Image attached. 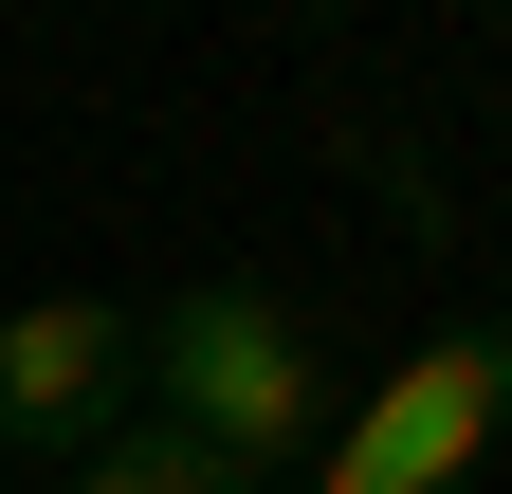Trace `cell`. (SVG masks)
Listing matches in <instances>:
<instances>
[{
  "instance_id": "7a4b0ae2",
  "label": "cell",
  "mask_w": 512,
  "mask_h": 494,
  "mask_svg": "<svg viewBox=\"0 0 512 494\" xmlns=\"http://www.w3.org/2000/svg\"><path fill=\"white\" fill-rule=\"evenodd\" d=\"M128 421H147V312L128 293L0 312V458H110Z\"/></svg>"
},
{
  "instance_id": "6da1fadb",
  "label": "cell",
  "mask_w": 512,
  "mask_h": 494,
  "mask_svg": "<svg viewBox=\"0 0 512 494\" xmlns=\"http://www.w3.org/2000/svg\"><path fill=\"white\" fill-rule=\"evenodd\" d=\"M147 421L275 494V458L330 440V366H311V330H293L256 275H202V293H165V312H147Z\"/></svg>"
},
{
  "instance_id": "3957f363",
  "label": "cell",
  "mask_w": 512,
  "mask_h": 494,
  "mask_svg": "<svg viewBox=\"0 0 512 494\" xmlns=\"http://www.w3.org/2000/svg\"><path fill=\"white\" fill-rule=\"evenodd\" d=\"M74 494H256V476H220L202 440H165V421H128L110 458H74Z\"/></svg>"
}]
</instances>
